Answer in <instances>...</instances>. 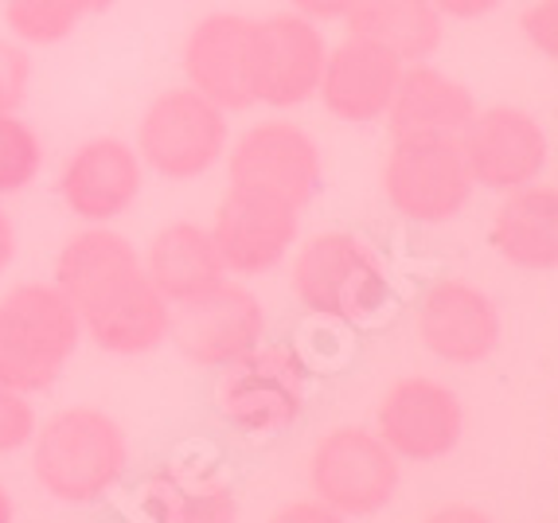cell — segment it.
Segmentation results:
<instances>
[{
    "label": "cell",
    "mask_w": 558,
    "mask_h": 523,
    "mask_svg": "<svg viewBox=\"0 0 558 523\" xmlns=\"http://www.w3.org/2000/svg\"><path fill=\"white\" fill-rule=\"evenodd\" d=\"M56 290L71 301L102 352L141 355L168 340V301L157 293L125 234L90 227L56 258Z\"/></svg>",
    "instance_id": "6da1fadb"
},
{
    "label": "cell",
    "mask_w": 558,
    "mask_h": 523,
    "mask_svg": "<svg viewBox=\"0 0 558 523\" xmlns=\"http://www.w3.org/2000/svg\"><path fill=\"white\" fill-rule=\"evenodd\" d=\"M289 281L308 313L340 325H372L395 305L387 262L367 239L348 231L317 234L301 246Z\"/></svg>",
    "instance_id": "7a4b0ae2"
},
{
    "label": "cell",
    "mask_w": 558,
    "mask_h": 523,
    "mask_svg": "<svg viewBox=\"0 0 558 523\" xmlns=\"http://www.w3.org/2000/svg\"><path fill=\"white\" fill-rule=\"evenodd\" d=\"M130 461L125 434L106 411L71 406L32 434V473L63 504H90L118 485Z\"/></svg>",
    "instance_id": "3957f363"
},
{
    "label": "cell",
    "mask_w": 558,
    "mask_h": 523,
    "mask_svg": "<svg viewBox=\"0 0 558 523\" xmlns=\"http://www.w3.org/2000/svg\"><path fill=\"white\" fill-rule=\"evenodd\" d=\"M83 340V320L56 285H16L0 301V387L39 394L63 375Z\"/></svg>",
    "instance_id": "277c9868"
},
{
    "label": "cell",
    "mask_w": 558,
    "mask_h": 523,
    "mask_svg": "<svg viewBox=\"0 0 558 523\" xmlns=\"http://www.w3.org/2000/svg\"><path fill=\"white\" fill-rule=\"evenodd\" d=\"M308 394V367L289 344H258L223 367L215 406L234 430L270 438L301 418Z\"/></svg>",
    "instance_id": "5b68a950"
},
{
    "label": "cell",
    "mask_w": 558,
    "mask_h": 523,
    "mask_svg": "<svg viewBox=\"0 0 558 523\" xmlns=\"http://www.w3.org/2000/svg\"><path fill=\"white\" fill-rule=\"evenodd\" d=\"M473 187L457 137H395L383 165V192L410 223H449L465 211Z\"/></svg>",
    "instance_id": "8992f818"
},
{
    "label": "cell",
    "mask_w": 558,
    "mask_h": 523,
    "mask_svg": "<svg viewBox=\"0 0 558 523\" xmlns=\"http://www.w3.org/2000/svg\"><path fill=\"white\" fill-rule=\"evenodd\" d=\"M227 149V110L192 86L165 90L145 110L137 130V157L168 180H196Z\"/></svg>",
    "instance_id": "52a82bcc"
},
{
    "label": "cell",
    "mask_w": 558,
    "mask_h": 523,
    "mask_svg": "<svg viewBox=\"0 0 558 523\" xmlns=\"http://www.w3.org/2000/svg\"><path fill=\"white\" fill-rule=\"evenodd\" d=\"M168 337L199 367H227L262 344L266 313L251 290L215 281L211 290L168 305Z\"/></svg>",
    "instance_id": "ba28073f"
},
{
    "label": "cell",
    "mask_w": 558,
    "mask_h": 523,
    "mask_svg": "<svg viewBox=\"0 0 558 523\" xmlns=\"http://www.w3.org/2000/svg\"><path fill=\"white\" fill-rule=\"evenodd\" d=\"M308 477L317 488L320 504L336 508L340 515H375L391 504L399 488V458L383 446L372 430H332L313 453Z\"/></svg>",
    "instance_id": "9c48e42d"
},
{
    "label": "cell",
    "mask_w": 558,
    "mask_h": 523,
    "mask_svg": "<svg viewBox=\"0 0 558 523\" xmlns=\"http://www.w3.org/2000/svg\"><path fill=\"white\" fill-rule=\"evenodd\" d=\"M328 47L317 20L298 12H281L270 20H254L251 39V90L254 102L289 110L308 102L325 75Z\"/></svg>",
    "instance_id": "30bf717a"
},
{
    "label": "cell",
    "mask_w": 558,
    "mask_h": 523,
    "mask_svg": "<svg viewBox=\"0 0 558 523\" xmlns=\"http://www.w3.org/2000/svg\"><path fill=\"white\" fill-rule=\"evenodd\" d=\"M465 153L473 184L493 192H515L543 177L550 160V137L527 110L515 106H493L473 113V122L457 133Z\"/></svg>",
    "instance_id": "8fae6325"
},
{
    "label": "cell",
    "mask_w": 558,
    "mask_h": 523,
    "mask_svg": "<svg viewBox=\"0 0 558 523\" xmlns=\"http://www.w3.org/2000/svg\"><path fill=\"white\" fill-rule=\"evenodd\" d=\"M231 184L305 207L320 187V149L301 125L258 122L234 141Z\"/></svg>",
    "instance_id": "7c38bea8"
},
{
    "label": "cell",
    "mask_w": 558,
    "mask_h": 523,
    "mask_svg": "<svg viewBox=\"0 0 558 523\" xmlns=\"http://www.w3.org/2000/svg\"><path fill=\"white\" fill-rule=\"evenodd\" d=\"M465 434V411L449 387L434 379H399L379 402V438L395 458L438 461Z\"/></svg>",
    "instance_id": "4fadbf2b"
},
{
    "label": "cell",
    "mask_w": 558,
    "mask_h": 523,
    "mask_svg": "<svg viewBox=\"0 0 558 523\" xmlns=\"http://www.w3.org/2000/svg\"><path fill=\"white\" fill-rule=\"evenodd\" d=\"M211 243L227 273L274 270L298 243V207L231 184L211 223Z\"/></svg>",
    "instance_id": "5bb4252c"
},
{
    "label": "cell",
    "mask_w": 558,
    "mask_h": 523,
    "mask_svg": "<svg viewBox=\"0 0 558 523\" xmlns=\"http://www.w3.org/2000/svg\"><path fill=\"white\" fill-rule=\"evenodd\" d=\"M251 39L254 20L234 16V12L204 16L184 44L187 86L219 110H251Z\"/></svg>",
    "instance_id": "9a60e30c"
},
{
    "label": "cell",
    "mask_w": 558,
    "mask_h": 523,
    "mask_svg": "<svg viewBox=\"0 0 558 523\" xmlns=\"http://www.w3.org/2000/svg\"><path fill=\"white\" fill-rule=\"evenodd\" d=\"M141 184H145V172H141L137 149L118 137H98L86 141L66 160L59 177V196L78 219L102 227L130 211L133 199L141 196Z\"/></svg>",
    "instance_id": "2e32d148"
},
{
    "label": "cell",
    "mask_w": 558,
    "mask_h": 523,
    "mask_svg": "<svg viewBox=\"0 0 558 523\" xmlns=\"http://www.w3.org/2000/svg\"><path fill=\"white\" fill-rule=\"evenodd\" d=\"M402 59L387 47L367 44L360 36H348L336 44L325 59L317 94L325 98V110L348 125H367L387 118L395 98V86L402 75Z\"/></svg>",
    "instance_id": "e0dca14e"
},
{
    "label": "cell",
    "mask_w": 558,
    "mask_h": 523,
    "mask_svg": "<svg viewBox=\"0 0 558 523\" xmlns=\"http://www.w3.org/2000/svg\"><path fill=\"white\" fill-rule=\"evenodd\" d=\"M418 332L422 344L446 364H481L500 344V313L493 297L469 281H438L422 297Z\"/></svg>",
    "instance_id": "ac0fdd59"
},
{
    "label": "cell",
    "mask_w": 558,
    "mask_h": 523,
    "mask_svg": "<svg viewBox=\"0 0 558 523\" xmlns=\"http://www.w3.org/2000/svg\"><path fill=\"white\" fill-rule=\"evenodd\" d=\"M476 98L465 83L449 78L446 71L426 63H407L395 86L391 122L395 137H457L473 122Z\"/></svg>",
    "instance_id": "d6986e66"
},
{
    "label": "cell",
    "mask_w": 558,
    "mask_h": 523,
    "mask_svg": "<svg viewBox=\"0 0 558 523\" xmlns=\"http://www.w3.org/2000/svg\"><path fill=\"white\" fill-rule=\"evenodd\" d=\"M493 246L520 270L550 273L558 262V192L550 184H527L508 192L493 219Z\"/></svg>",
    "instance_id": "ffe728a7"
},
{
    "label": "cell",
    "mask_w": 558,
    "mask_h": 523,
    "mask_svg": "<svg viewBox=\"0 0 558 523\" xmlns=\"http://www.w3.org/2000/svg\"><path fill=\"white\" fill-rule=\"evenodd\" d=\"M344 24L348 36L387 47L402 63H426L446 32V16L434 9V0H352Z\"/></svg>",
    "instance_id": "44dd1931"
},
{
    "label": "cell",
    "mask_w": 558,
    "mask_h": 523,
    "mask_svg": "<svg viewBox=\"0 0 558 523\" xmlns=\"http://www.w3.org/2000/svg\"><path fill=\"white\" fill-rule=\"evenodd\" d=\"M137 512L145 523H234L239 504L211 469L180 461L141 488Z\"/></svg>",
    "instance_id": "7402d4cb"
},
{
    "label": "cell",
    "mask_w": 558,
    "mask_h": 523,
    "mask_svg": "<svg viewBox=\"0 0 558 523\" xmlns=\"http://www.w3.org/2000/svg\"><path fill=\"white\" fill-rule=\"evenodd\" d=\"M145 273H149L160 297L168 305H177V301L211 290L215 281H223L227 270L211 243V231L196 223H172L153 239Z\"/></svg>",
    "instance_id": "603a6c76"
},
{
    "label": "cell",
    "mask_w": 558,
    "mask_h": 523,
    "mask_svg": "<svg viewBox=\"0 0 558 523\" xmlns=\"http://www.w3.org/2000/svg\"><path fill=\"white\" fill-rule=\"evenodd\" d=\"M4 20L20 44H63L78 28L83 12L71 0H4Z\"/></svg>",
    "instance_id": "cb8c5ba5"
},
{
    "label": "cell",
    "mask_w": 558,
    "mask_h": 523,
    "mask_svg": "<svg viewBox=\"0 0 558 523\" xmlns=\"http://www.w3.org/2000/svg\"><path fill=\"white\" fill-rule=\"evenodd\" d=\"M44 169V141L16 113H0V196L24 192Z\"/></svg>",
    "instance_id": "d4e9b609"
},
{
    "label": "cell",
    "mask_w": 558,
    "mask_h": 523,
    "mask_svg": "<svg viewBox=\"0 0 558 523\" xmlns=\"http://www.w3.org/2000/svg\"><path fill=\"white\" fill-rule=\"evenodd\" d=\"M32 59L12 39H0V113H16L28 98Z\"/></svg>",
    "instance_id": "484cf974"
},
{
    "label": "cell",
    "mask_w": 558,
    "mask_h": 523,
    "mask_svg": "<svg viewBox=\"0 0 558 523\" xmlns=\"http://www.w3.org/2000/svg\"><path fill=\"white\" fill-rule=\"evenodd\" d=\"M36 426L39 422H36L28 394L0 387V453H12V449L28 446Z\"/></svg>",
    "instance_id": "4316f807"
},
{
    "label": "cell",
    "mask_w": 558,
    "mask_h": 523,
    "mask_svg": "<svg viewBox=\"0 0 558 523\" xmlns=\"http://www.w3.org/2000/svg\"><path fill=\"white\" fill-rule=\"evenodd\" d=\"M523 36L539 56L555 59L558 56V0H535L523 12Z\"/></svg>",
    "instance_id": "83f0119b"
},
{
    "label": "cell",
    "mask_w": 558,
    "mask_h": 523,
    "mask_svg": "<svg viewBox=\"0 0 558 523\" xmlns=\"http://www.w3.org/2000/svg\"><path fill=\"white\" fill-rule=\"evenodd\" d=\"M270 523H348V515H340L336 508L320 504V500H298V504L281 508Z\"/></svg>",
    "instance_id": "f1b7e54d"
},
{
    "label": "cell",
    "mask_w": 558,
    "mask_h": 523,
    "mask_svg": "<svg viewBox=\"0 0 558 523\" xmlns=\"http://www.w3.org/2000/svg\"><path fill=\"white\" fill-rule=\"evenodd\" d=\"M434 9L449 20H481L493 9H500V0H434Z\"/></svg>",
    "instance_id": "f546056e"
},
{
    "label": "cell",
    "mask_w": 558,
    "mask_h": 523,
    "mask_svg": "<svg viewBox=\"0 0 558 523\" xmlns=\"http://www.w3.org/2000/svg\"><path fill=\"white\" fill-rule=\"evenodd\" d=\"M289 4L305 20H344V12L352 9V0H289Z\"/></svg>",
    "instance_id": "4dcf8cb0"
},
{
    "label": "cell",
    "mask_w": 558,
    "mask_h": 523,
    "mask_svg": "<svg viewBox=\"0 0 558 523\" xmlns=\"http://www.w3.org/2000/svg\"><path fill=\"white\" fill-rule=\"evenodd\" d=\"M426 523H493L484 512H476V508H465V504H453V508H441V512H434Z\"/></svg>",
    "instance_id": "1f68e13d"
},
{
    "label": "cell",
    "mask_w": 558,
    "mask_h": 523,
    "mask_svg": "<svg viewBox=\"0 0 558 523\" xmlns=\"http://www.w3.org/2000/svg\"><path fill=\"white\" fill-rule=\"evenodd\" d=\"M16 258V227H12L9 211H0V273L9 270Z\"/></svg>",
    "instance_id": "d6a6232c"
},
{
    "label": "cell",
    "mask_w": 558,
    "mask_h": 523,
    "mask_svg": "<svg viewBox=\"0 0 558 523\" xmlns=\"http://www.w3.org/2000/svg\"><path fill=\"white\" fill-rule=\"evenodd\" d=\"M71 4H75V9L83 12V16H94V12H106V9H113V4H118V0H71Z\"/></svg>",
    "instance_id": "836d02e7"
},
{
    "label": "cell",
    "mask_w": 558,
    "mask_h": 523,
    "mask_svg": "<svg viewBox=\"0 0 558 523\" xmlns=\"http://www.w3.org/2000/svg\"><path fill=\"white\" fill-rule=\"evenodd\" d=\"M0 523H12V500L4 488H0Z\"/></svg>",
    "instance_id": "e575fe53"
}]
</instances>
